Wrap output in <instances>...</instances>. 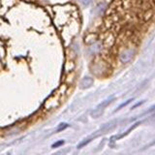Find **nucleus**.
<instances>
[{"instance_id":"f257e3e1","label":"nucleus","mask_w":155,"mask_h":155,"mask_svg":"<svg viewBox=\"0 0 155 155\" xmlns=\"http://www.w3.org/2000/svg\"><path fill=\"white\" fill-rule=\"evenodd\" d=\"M113 97H111V98L107 99L106 101H104L103 103L100 104L99 106L96 108V109H95L94 111H92V115H94V117H97L98 115H100V114L102 113V111H103L104 108H106V107L108 106L109 103H111V101H113Z\"/></svg>"},{"instance_id":"f03ea898","label":"nucleus","mask_w":155,"mask_h":155,"mask_svg":"<svg viewBox=\"0 0 155 155\" xmlns=\"http://www.w3.org/2000/svg\"><path fill=\"white\" fill-rule=\"evenodd\" d=\"M133 55H134V51H132V49H126V51H124L120 54V60L123 63H126V62L130 61L132 59Z\"/></svg>"},{"instance_id":"7ed1b4c3","label":"nucleus","mask_w":155,"mask_h":155,"mask_svg":"<svg viewBox=\"0 0 155 155\" xmlns=\"http://www.w3.org/2000/svg\"><path fill=\"white\" fill-rule=\"evenodd\" d=\"M93 83V80L91 78H89V77H86V78H84L82 80V87H89L90 85H91Z\"/></svg>"},{"instance_id":"20e7f679","label":"nucleus","mask_w":155,"mask_h":155,"mask_svg":"<svg viewBox=\"0 0 155 155\" xmlns=\"http://www.w3.org/2000/svg\"><path fill=\"white\" fill-rule=\"evenodd\" d=\"M133 101V99H129V100H128V101H126L125 102V103H123V104H121L120 105V106H119L118 107V108H117V109H116V111H118V109H122L123 108V107H125V106H127V105L128 104H129V103H131V102H132Z\"/></svg>"},{"instance_id":"39448f33","label":"nucleus","mask_w":155,"mask_h":155,"mask_svg":"<svg viewBox=\"0 0 155 155\" xmlns=\"http://www.w3.org/2000/svg\"><path fill=\"white\" fill-rule=\"evenodd\" d=\"M64 144V142L63 140H60V142H56V144H54L53 145H52V147H56V146H59V145H61V144Z\"/></svg>"},{"instance_id":"423d86ee","label":"nucleus","mask_w":155,"mask_h":155,"mask_svg":"<svg viewBox=\"0 0 155 155\" xmlns=\"http://www.w3.org/2000/svg\"><path fill=\"white\" fill-rule=\"evenodd\" d=\"M80 2L83 4V5H88L90 3V0H80Z\"/></svg>"}]
</instances>
